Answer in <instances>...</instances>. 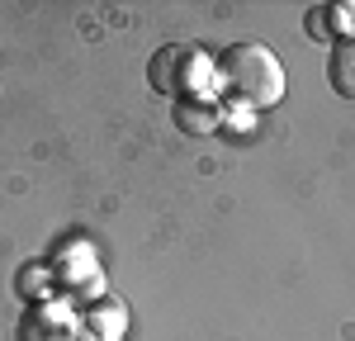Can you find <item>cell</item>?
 Masks as SVG:
<instances>
[{"instance_id": "obj_2", "label": "cell", "mask_w": 355, "mask_h": 341, "mask_svg": "<svg viewBox=\"0 0 355 341\" xmlns=\"http://www.w3.org/2000/svg\"><path fill=\"white\" fill-rule=\"evenodd\" d=\"M199 76H204V57H199V48H190V43H166V48H157L152 62H147V85H152L157 95H180V100H190Z\"/></svg>"}, {"instance_id": "obj_3", "label": "cell", "mask_w": 355, "mask_h": 341, "mask_svg": "<svg viewBox=\"0 0 355 341\" xmlns=\"http://www.w3.org/2000/svg\"><path fill=\"white\" fill-rule=\"evenodd\" d=\"M15 341H76V317L57 304H33L15 322Z\"/></svg>"}, {"instance_id": "obj_4", "label": "cell", "mask_w": 355, "mask_h": 341, "mask_svg": "<svg viewBox=\"0 0 355 341\" xmlns=\"http://www.w3.org/2000/svg\"><path fill=\"white\" fill-rule=\"evenodd\" d=\"M218 123H223V105L204 100V95H190V100H180V105H175V128H180V133H190V138L218 133Z\"/></svg>"}, {"instance_id": "obj_5", "label": "cell", "mask_w": 355, "mask_h": 341, "mask_svg": "<svg viewBox=\"0 0 355 341\" xmlns=\"http://www.w3.org/2000/svg\"><path fill=\"white\" fill-rule=\"evenodd\" d=\"M128 327V308L119 299H90L85 308V332L95 341H119V332Z\"/></svg>"}, {"instance_id": "obj_7", "label": "cell", "mask_w": 355, "mask_h": 341, "mask_svg": "<svg viewBox=\"0 0 355 341\" xmlns=\"http://www.w3.org/2000/svg\"><path fill=\"white\" fill-rule=\"evenodd\" d=\"M336 28H341V15H336V5H313V10H308V24H303V33H308L313 43L331 48Z\"/></svg>"}, {"instance_id": "obj_1", "label": "cell", "mask_w": 355, "mask_h": 341, "mask_svg": "<svg viewBox=\"0 0 355 341\" xmlns=\"http://www.w3.org/2000/svg\"><path fill=\"white\" fill-rule=\"evenodd\" d=\"M218 76L242 105H256V110H270L284 95V67H279V57L266 43H232V48H223Z\"/></svg>"}, {"instance_id": "obj_6", "label": "cell", "mask_w": 355, "mask_h": 341, "mask_svg": "<svg viewBox=\"0 0 355 341\" xmlns=\"http://www.w3.org/2000/svg\"><path fill=\"white\" fill-rule=\"evenodd\" d=\"M327 81L341 100H355V33L331 43V57H327Z\"/></svg>"}]
</instances>
